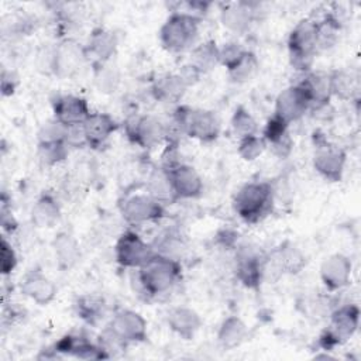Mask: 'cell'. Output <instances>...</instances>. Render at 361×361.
<instances>
[{"mask_svg": "<svg viewBox=\"0 0 361 361\" xmlns=\"http://www.w3.org/2000/svg\"><path fill=\"white\" fill-rule=\"evenodd\" d=\"M56 350L82 360L107 358V354L100 348L99 344H93L86 338L76 336H66L62 340H59L56 344Z\"/></svg>", "mask_w": 361, "mask_h": 361, "instance_id": "obj_24", "label": "cell"}, {"mask_svg": "<svg viewBox=\"0 0 361 361\" xmlns=\"http://www.w3.org/2000/svg\"><path fill=\"white\" fill-rule=\"evenodd\" d=\"M86 59L85 47H80V44L73 39H63L55 47L52 55V69L55 75L66 78L78 72Z\"/></svg>", "mask_w": 361, "mask_h": 361, "instance_id": "obj_12", "label": "cell"}, {"mask_svg": "<svg viewBox=\"0 0 361 361\" xmlns=\"http://www.w3.org/2000/svg\"><path fill=\"white\" fill-rule=\"evenodd\" d=\"M52 247H54L58 267L62 271L71 269L79 261V257H80L79 244L75 240V237L71 235L69 233H63V231L58 233L52 241Z\"/></svg>", "mask_w": 361, "mask_h": 361, "instance_id": "obj_25", "label": "cell"}, {"mask_svg": "<svg viewBox=\"0 0 361 361\" xmlns=\"http://www.w3.org/2000/svg\"><path fill=\"white\" fill-rule=\"evenodd\" d=\"M360 309L357 305H345L338 307L331 314V322L327 330L320 337V345L330 350L353 337L358 327Z\"/></svg>", "mask_w": 361, "mask_h": 361, "instance_id": "obj_5", "label": "cell"}, {"mask_svg": "<svg viewBox=\"0 0 361 361\" xmlns=\"http://www.w3.org/2000/svg\"><path fill=\"white\" fill-rule=\"evenodd\" d=\"M245 52V49L241 47V44L231 41V42H226L221 48H219V58H220V63L224 65L226 68L231 66Z\"/></svg>", "mask_w": 361, "mask_h": 361, "instance_id": "obj_41", "label": "cell"}, {"mask_svg": "<svg viewBox=\"0 0 361 361\" xmlns=\"http://www.w3.org/2000/svg\"><path fill=\"white\" fill-rule=\"evenodd\" d=\"M86 140L89 147L103 145L109 137L118 128L116 120L107 113H90L83 123Z\"/></svg>", "mask_w": 361, "mask_h": 361, "instance_id": "obj_19", "label": "cell"}, {"mask_svg": "<svg viewBox=\"0 0 361 361\" xmlns=\"http://www.w3.org/2000/svg\"><path fill=\"white\" fill-rule=\"evenodd\" d=\"M312 106L309 96L303 87L296 83L283 89L275 102V116L283 120L286 124L299 120L307 109Z\"/></svg>", "mask_w": 361, "mask_h": 361, "instance_id": "obj_8", "label": "cell"}, {"mask_svg": "<svg viewBox=\"0 0 361 361\" xmlns=\"http://www.w3.org/2000/svg\"><path fill=\"white\" fill-rule=\"evenodd\" d=\"M180 276L178 259L154 254L141 268H138V282L148 295L168 292Z\"/></svg>", "mask_w": 361, "mask_h": 361, "instance_id": "obj_1", "label": "cell"}, {"mask_svg": "<svg viewBox=\"0 0 361 361\" xmlns=\"http://www.w3.org/2000/svg\"><path fill=\"white\" fill-rule=\"evenodd\" d=\"M127 137L142 148H154L165 140L166 127L154 116L133 114L124 124Z\"/></svg>", "mask_w": 361, "mask_h": 361, "instance_id": "obj_6", "label": "cell"}, {"mask_svg": "<svg viewBox=\"0 0 361 361\" xmlns=\"http://www.w3.org/2000/svg\"><path fill=\"white\" fill-rule=\"evenodd\" d=\"M200 75H202V73H200L193 65H190L189 62L185 63V65L180 68V71H179V76L183 79V82L186 83V86L195 85V83L199 80Z\"/></svg>", "mask_w": 361, "mask_h": 361, "instance_id": "obj_44", "label": "cell"}, {"mask_svg": "<svg viewBox=\"0 0 361 361\" xmlns=\"http://www.w3.org/2000/svg\"><path fill=\"white\" fill-rule=\"evenodd\" d=\"M290 63L293 68L307 71L316 49V21L305 18L290 31L288 38Z\"/></svg>", "mask_w": 361, "mask_h": 361, "instance_id": "obj_4", "label": "cell"}, {"mask_svg": "<svg viewBox=\"0 0 361 361\" xmlns=\"http://www.w3.org/2000/svg\"><path fill=\"white\" fill-rule=\"evenodd\" d=\"M61 216V209L55 197L49 193H42L32 206L31 220L39 228L52 227Z\"/></svg>", "mask_w": 361, "mask_h": 361, "instance_id": "obj_26", "label": "cell"}, {"mask_svg": "<svg viewBox=\"0 0 361 361\" xmlns=\"http://www.w3.org/2000/svg\"><path fill=\"white\" fill-rule=\"evenodd\" d=\"M268 144L261 135H248L244 138H240L238 142V155L245 161H254L262 155V152L267 149Z\"/></svg>", "mask_w": 361, "mask_h": 361, "instance_id": "obj_37", "label": "cell"}, {"mask_svg": "<svg viewBox=\"0 0 361 361\" xmlns=\"http://www.w3.org/2000/svg\"><path fill=\"white\" fill-rule=\"evenodd\" d=\"M78 314L90 324H94L104 313V303L100 298L93 295L80 296L75 305Z\"/></svg>", "mask_w": 361, "mask_h": 361, "instance_id": "obj_34", "label": "cell"}, {"mask_svg": "<svg viewBox=\"0 0 361 361\" xmlns=\"http://www.w3.org/2000/svg\"><path fill=\"white\" fill-rule=\"evenodd\" d=\"M165 171L168 172L176 197L192 199L197 197L202 193L203 180L193 166L178 162L176 165L166 168Z\"/></svg>", "mask_w": 361, "mask_h": 361, "instance_id": "obj_13", "label": "cell"}, {"mask_svg": "<svg viewBox=\"0 0 361 361\" xmlns=\"http://www.w3.org/2000/svg\"><path fill=\"white\" fill-rule=\"evenodd\" d=\"M20 290L24 296L41 306L51 303L56 295L55 283L41 271H31L27 274L20 283Z\"/></svg>", "mask_w": 361, "mask_h": 361, "instance_id": "obj_18", "label": "cell"}, {"mask_svg": "<svg viewBox=\"0 0 361 361\" xmlns=\"http://www.w3.org/2000/svg\"><path fill=\"white\" fill-rule=\"evenodd\" d=\"M66 126L58 121L56 118L48 120L44 123L38 131V144H54V142H65L66 138Z\"/></svg>", "mask_w": 361, "mask_h": 361, "instance_id": "obj_38", "label": "cell"}, {"mask_svg": "<svg viewBox=\"0 0 361 361\" xmlns=\"http://www.w3.org/2000/svg\"><path fill=\"white\" fill-rule=\"evenodd\" d=\"M38 155L41 161L47 165H54L66 158L68 145L65 142H54V144H38Z\"/></svg>", "mask_w": 361, "mask_h": 361, "instance_id": "obj_39", "label": "cell"}, {"mask_svg": "<svg viewBox=\"0 0 361 361\" xmlns=\"http://www.w3.org/2000/svg\"><path fill=\"white\" fill-rule=\"evenodd\" d=\"M258 68H259V63L257 56L251 51L245 49V52L231 66L227 68V72L233 82L244 83L251 80L255 76V73L258 72Z\"/></svg>", "mask_w": 361, "mask_h": 361, "instance_id": "obj_31", "label": "cell"}, {"mask_svg": "<svg viewBox=\"0 0 361 361\" xmlns=\"http://www.w3.org/2000/svg\"><path fill=\"white\" fill-rule=\"evenodd\" d=\"M117 48L116 34L106 28H96L90 37L87 44L85 45L86 58L92 59L93 65H102L111 59Z\"/></svg>", "mask_w": 361, "mask_h": 361, "instance_id": "obj_17", "label": "cell"}, {"mask_svg": "<svg viewBox=\"0 0 361 361\" xmlns=\"http://www.w3.org/2000/svg\"><path fill=\"white\" fill-rule=\"evenodd\" d=\"M168 324L178 336L190 340L202 326L200 316L190 307L178 306L168 312Z\"/></svg>", "mask_w": 361, "mask_h": 361, "instance_id": "obj_20", "label": "cell"}, {"mask_svg": "<svg viewBox=\"0 0 361 361\" xmlns=\"http://www.w3.org/2000/svg\"><path fill=\"white\" fill-rule=\"evenodd\" d=\"M361 82L360 75L355 71H334L330 73V90L331 94L341 100H353L360 96Z\"/></svg>", "mask_w": 361, "mask_h": 361, "instance_id": "obj_23", "label": "cell"}, {"mask_svg": "<svg viewBox=\"0 0 361 361\" xmlns=\"http://www.w3.org/2000/svg\"><path fill=\"white\" fill-rule=\"evenodd\" d=\"M109 326L127 343L147 340V322L134 310H118Z\"/></svg>", "mask_w": 361, "mask_h": 361, "instance_id": "obj_14", "label": "cell"}, {"mask_svg": "<svg viewBox=\"0 0 361 361\" xmlns=\"http://www.w3.org/2000/svg\"><path fill=\"white\" fill-rule=\"evenodd\" d=\"M116 259L126 268H141L155 251L134 231H126L116 244Z\"/></svg>", "mask_w": 361, "mask_h": 361, "instance_id": "obj_7", "label": "cell"}, {"mask_svg": "<svg viewBox=\"0 0 361 361\" xmlns=\"http://www.w3.org/2000/svg\"><path fill=\"white\" fill-rule=\"evenodd\" d=\"M231 128L238 138H244V137L257 134L258 126L254 117L250 114V111L245 110L243 106H240L235 109L231 117Z\"/></svg>", "mask_w": 361, "mask_h": 361, "instance_id": "obj_36", "label": "cell"}, {"mask_svg": "<svg viewBox=\"0 0 361 361\" xmlns=\"http://www.w3.org/2000/svg\"><path fill=\"white\" fill-rule=\"evenodd\" d=\"M272 203L274 192L268 182H250L235 193L233 207L244 221L257 223L271 212Z\"/></svg>", "mask_w": 361, "mask_h": 361, "instance_id": "obj_2", "label": "cell"}, {"mask_svg": "<svg viewBox=\"0 0 361 361\" xmlns=\"http://www.w3.org/2000/svg\"><path fill=\"white\" fill-rule=\"evenodd\" d=\"M274 262L279 271L289 274L299 272L306 264L303 254L293 245H282L278 248L275 251Z\"/></svg>", "mask_w": 361, "mask_h": 361, "instance_id": "obj_32", "label": "cell"}, {"mask_svg": "<svg viewBox=\"0 0 361 361\" xmlns=\"http://www.w3.org/2000/svg\"><path fill=\"white\" fill-rule=\"evenodd\" d=\"M340 34V24L338 21L327 16L322 21H316V49H329L331 48Z\"/></svg>", "mask_w": 361, "mask_h": 361, "instance_id": "obj_33", "label": "cell"}, {"mask_svg": "<svg viewBox=\"0 0 361 361\" xmlns=\"http://www.w3.org/2000/svg\"><path fill=\"white\" fill-rule=\"evenodd\" d=\"M185 133L186 135L202 142H212L219 137L220 133L219 118L210 110L186 107Z\"/></svg>", "mask_w": 361, "mask_h": 361, "instance_id": "obj_10", "label": "cell"}, {"mask_svg": "<svg viewBox=\"0 0 361 361\" xmlns=\"http://www.w3.org/2000/svg\"><path fill=\"white\" fill-rule=\"evenodd\" d=\"M351 261L343 254L327 257L320 265V278L324 286L330 290L344 288L350 282Z\"/></svg>", "mask_w": 361, "mask_h": 361, "instance_id": "obj_16", "label": "cell"}, {"mask_svg": "<svg viewBox=\"0 0 361 361\" xmlns=\"http://www.w3.org/2000/svg\"><path fill=\"white\" fill-rule=\"evenodd\" d=\"M237 278L250 289H257L262 281L264 267L254 251H241L237 258Z\"/></svg>", "mask_w": 361, "mask_h": 361, "instance_id": "obj_22", "label": "cell"}, {"mask_svg": "<svg viewBox=\"0 0 361 361\" xmlns=\"http://www.w3.org/2000/svg\"><path fill=\"white\" fill-rule=\"evenodd\" d=\"M147 190L159 203H169L176 199L168 172L161 166L151 172L147 180Z\"/></svg>", "mask_w": 361, "mask_h": 361, "instance_id": "obj_29", "label": "cell"}, {"mask_svg": "<svg viewBox=\"0 0 361 361\" xmlns=\"http://www.w3.org/2000/svg\"><path fill=\"white\" fill-rule=\"evenodd\" d=\"M99 345L107 354V357H110L111 353L114 354L124 350L127 341H124L110 326H107L99 337Z\"/></svg>", "mask_w": 361, "mask_h": 361, "instance_id": "obj_40", "label": "cell"}, {"mask_svg": "<svg viewBox=\"0 0 361 361\" xmlns=\"http://www.w3.org/2000/svg\"><path fill=\"white\" fill-rule=\"evenodd\" d=\"M1 272L3 275H7L13 272V269L17 265V255L11 244L6 240V237L1 238Z\"/></svg>", "mask_w": 361, "mask_h": 361, "instance_id": "obj_42", "label": "cell"}, {"mask_svg": "<svg viewBox=\"0 0 361 361\" xmlns=\"http://www.w3.org/2000/svg\"><path fill=\"white\" fill-rule=\"evenodd\" d=\"M247 334L248 329L245 323L237 316H230L221 323L217 333V340L224 348H234L245 340Z\"/></svg>", "mask_w": 361, "mask_h": 361, "instance_id": "obj_28", "label": "cell"}, {"mask_svg": "<svg viewBox=\"0 0 361 361\" xmlns=\"http://www.w3.org/2000/svg\"><path fill=\"white\" fill-rule=\"evenodd\" d=\"M189 63L193 65L202 75L214 69L216 65L220 63L219 58V47L214 41H206L200 45L195 47L190 52Z\"/></svg>", "mask_w": 361, "mask_h": 361, "instance_id": "obj_30", "label": "cell"}, {"mask_svg": "<svg viewBox=\"0 0 361 361\" xmlns=\"http://www.w3.org/2000/svg\"><path fill=\"white\" fill-rule=\"evenodd\" d=\"M186 89L188 86L179 73H166L154 83L152 93L161 102L176 103L183 97Z\"/></svg>", "mask_w": 361, "mask_h": 361, "instance_id": "obj_27", "label": "cell"}, {"mask_svg": "<svg viewBox=\"0 0 361 361\" xmlns=\"http://www.w3.org/2000/svg\"><path fill=\"white\" fill-rule=\"evenodd\" d=\"M345 165V152L333 144L317 142L313 155L314 169L327 180L338 182Z\"/></svg>", "mask_w": 361, "mask_h": 361, "instance_id": "obj_9", "label": "cell"}, {"mask_svg": "<svg viewBox=\"0 0 361 361\" xmlns=\"http://www.w3.org/2000/svg\"><path fill=\"white\" fill-rule=\"evenodd\" d=\"M66 145L68 147H76L80 148L83 145H87V140H86V134H85V128L83 124H75V126H66Z\"/></svg>", "mask_w": 361, "mask_h": 361, "instance_id": "obj_43", "label": "cell"}, {"mask_svg": "<svg viewBox=\"0 0 361 361\" xmlns=\"http://www.w3.org/2000/svg\"><path fill=\"white\" fill-rule=\"evenodd\" d=\"M252 18H254L252 4L245 1L230 3L220 13V20L223 25L227 30L237 34L247 31Z\"/></svg>", "mask_w": 361, "mask_h": 361, "instance_id": "obj_21", "label": "cell"}, {"mask_svg": "<svg viewBox=\"0 0 361 361\" xmlns=\"http://www.w3.org/2000/svg\"><path fill=\"white\" fill-rule=\"evenodd\" d=\"M94 82L102 93H111L116 90L120 82V73L116 65H113L110 61L102 65L96 66V75Z\"/></svg>", "mask_w": 361, "mask_h": 361, "instance_id": "obj_35", "label": "cell"}, {"mask_svg": "<svg viewBox=\"0 0 361 361\" xmlns=\"http://www.w3.org/2000/svg\"><path fill=\"white\" fill-rule=\"evenodd\" d=\"M54 114L58 121H61L65 126H75V124H83L85 120L90 116V109L87 102L83 97L73 96V94H65L56 97V100L52 103Z\"/></svg>", "mask_w": 361, "mask_h": 361, "instance_id": "obj_15", "label": "cell"}, {"mask_svg": "<svg viewBox=\"0 0 361 361\" xmlns=\"http://www.w3.org/2000/svg\"><path fill=\"white\" fill-rule=\"evenodd\" d=\"M199 35V18L185 11H173L159 30V39L165 49L183 52L195 45Z\"/></svg>", "mask_w": 361, "mask_h": 361, "instance_id": "obj_3", "label": "cell"}, {"mask_svg": "<svg viewBox=\"0 0 361 361\" xmlns=\"http://www.w3.org/2000/svg\"><path fill=\"white\" fill-rule=\"evenodd\" d=\"M120 212L123 219L133 224L158 220L164 216L162 203L151 195H134L127 197L121 203Z\"/></svg>", "mask_w": 361, "mask_h": 361, "instance_id": "obj_11", "label": "cell"}]
</instances>
